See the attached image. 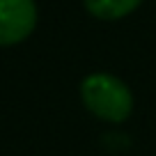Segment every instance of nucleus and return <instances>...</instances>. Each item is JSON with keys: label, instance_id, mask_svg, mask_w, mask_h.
I'll return each mask as SVG.
<instances>
[{"label": "nucleus", "instance_id": "2", "mask_svg": "<svg viewBox=\"0 0 156 156\" xmlns=\"http://www.w3.org/2000/svg\"><path fill=\"white\" fill-rule=\"evenodd\" d=\"M37 25L34 0H0V46H14L32 34Z\"/></svg>", "mask_w": 156, "mask_h": 156}, {"label": "nucleus", "instance_id": "3", "mask_svg": "<svg viewBox=\"0 0 156 156\" xmlns=\"http://www.w3.org/2000/svg\"><path fill=\"white\" fill-rule=\"evenodd\" d=\"M85 9L99 21H119L136 12L142 0H83Z\"/></svg>", "mask_w": 156, "mask_h": 156}, {"label": "nucleus", "instance_id": "1", "mask_svg": "<svg viewBox=\"0 0 156 156\" xmlns=\"http://www.w3.org/2000/svg\"><path fill=\"white\" fill-rule=\"evenodd\" d=\"M80 99L94 117L110 124L129 119L133 112V94L122 78L112 73H90L80 83Z\"/></svg>", "mask_w": 156, "mask_h": 156}]
</instances>
